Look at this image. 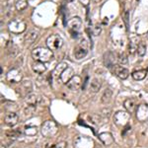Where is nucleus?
<instances>
[{
  "instance_id": "obj_18",
  "label": "nucleus",
  "mask_w": 148,
  "mask_h": 148,
  "mask_svg": "<svg viewBox=\"0 0 148 148\" xmlns=\"http://www.w3.org/2000/svg\"><path fill=\"white\" fill-rule=\"evenodd\" d=\"M25 102H26V104H27V105L37 107V105H39V104L42 103V98L39 97L38 95L31 93V94L27 95V97H26V99H25Z\"/></svg>"
},
{
  "instance_id": "obj_2",
  "label": "nucleus",
  "mask_w": 148,
  "mask_h": 148,
  "mask_svg": "<svg viewBox=\"0 0 148 148\" xmlns=\"http://www.w3.org/2000/svg\"><path fill=\"white\" fill-rule=\"evenodd\" d=\"M27 29V24L22 19H13L8 24L9 32L14 35H20L24 33Z\"/></svg>"
},
{
  "instance_id": "obj_32",
  "label": "nucleus",
  "mask_w": 148,
  "mask_h": 148,
  "mask_svg": "<svg viewBox=\"0 0 148 148\" xmlns=\"http://www.w3.org/2000/svg\"><path fill=\"white\" fill-rule=\"evenodd\" d=\"M46 148H65V142H60V143H58V144L47 145Z\"/></svg>"
},
{
  "instance_id": "obj_6",
  "label": "nucleus",
  "mask_w": 148,
  "mask_h": 148,
  "mask_svg": "<svg viewBox=\"0 0 148 148\" xmlns=\"http://www.w3.org/2000/svg\"><path fill=\"white\" fill-rule=\"evenodd\" d=\"M47 49L51 51H57L63 46V40L59 35H51L47 39Z\"/></svg>"
},
{
  "instance_id": "obj_5",
  "label": "nucleus",
  "mask_w": 148,
  "mask_h": 148,
  "mask_svg": "<svg viewBox=\"0 0 148 148\" xmlns=\"http://www.w3.org/2000/svg\"><path fill=\"white\" fill-rule=\"evenodd\" d=\"M130 119V113H127V112L120 111V112H118V113L114 114V123H116V125L119 126V127L125 128V126L128 125Z\"/></svg>"
},
{
  "instance_id": "obj_21",
  "label": "nucleus",
  "mask_w": 148,
  "mask_h": 148,
  "mask_svg": "<svg viewBox=\"0 0 148 148\" xmlns=\"http://www.w3.org/2000/svg\"><path fill=\"white\" fill-rule=\"evenodd\" d=\"M148 74V70L147 69H140V70H136L134 72H132L131 76L134 80L136 81H141L144 79L145 77L147 76Z\"/></svg>"
},
{
  "instance_id": "obj_12",
  "label": "nucleus",
  "mask_w": 148,
  "mask_h": 148,
  "mask_svg": "<svg viewBox=\"0 0 148 148\" xmlns=\"http://www.w3.org/2000/svg\"><path fill=\"white\" fill-rule=\"evenodd\" d=\"M18 121H19L18 114L16 113H13V112L7 113L6 116H4V123H5L8 126H10V127H13V126H15L17 125Z\"/></svg>"
},
{
  "instance_id": "obj_22",
  "label": "nucleus",
  "mask_w": 148,
  "mask_h": 148,
  "mask_svg": "<svg viewBox=\"0 0 148 148\" xmlns=\"http://www.w3.org/2000/svg\"><path fill=\"white\" fill-rule=\"evenodd\" d=\"M32 68L34 70V72L38 74H42L47 70L46 65L44 64V62H40V61H36L32 64Z\"/></svg>"
},
{
  "instance_id": "obj_8",
  "label": "nucleus",
  "mask_w": 148,
  "mask_h": 148,
  "mask_svg": "<svg viewBox=\"0 0 148 148\" xmlns=\"http://www.w3.org/2000/svg\"><path fill=\"white\" fill-rule=\"evenodd\" d=\"M88 53V42L86 40H82L79 44L74 47V57L76 59H82Z\"/></svg>"
},
{
  "instance_id": "obj_16",
  "label": "nucleus",
  "mask_w": 148,
  "mask_h": 148,
  "mask_svg": "<svg viewBox=\"0 0 148 148\" xmlns=\"http://www.w3.org/2000/svg\"><path fill=\"white\" fill-rule=\"evenodd\" d=\"M114 73L121 80H125L130 76V71H128V69H126L125 67H123V66L116 65L114 68Z\"/></svg>"
},
{
  "instance_id": "obj_13",
  "label": "nucleus",
  "mask_w": 148,
  "mask_h": 148,
  "mask_svg": "<svg viewBox=\"0 0 148 148\" xmlns=\"http://www.w3.org/2000/svg\"><path fill=\"white\" fill-rule=\"evenodd\" d=\"M81 84H82V79L79 75H74L70 80L68 81L67 85L68 89L72 90V91H76L81 87Z\"/></svg>"
},
{
  "instance_id": "obj_15",
  "label": "nucleus",
  "mask_w": 148,
  "mask_h": 148,
  "mask_svg": "<svg viewBox=\"0 0 148 148\" xmlns=\"http://www.w3.org/2000/svg\"><path fill=\"white\" fill-rule=\"evenodd\" d=\"M99 139L105 146H110L114 142V138L111 132H102L99 134Z\"/></svg>"
},
{
  "instance_id": "obj_26",
  "label": "nucleus",
  "mask_w": 148,
  "mask_h": 148,
  "mask_svg": "<svg viewBox=\"0 0 148 148\" xmlns=\"http://www.w3.org/2000/svg\"><path fill=\"white\" fill-rule=\"evenodd\" d=\"M15 7L18 11H23L28 7V1L27 0H18L15 4Z\"/></svg>"
},
{
  "instance_id": "obj_17",
  "label": "nucleus",
  "mask_w": 148,
  "mask_h": 148,
  "mask_svg": "<svg viewBox=\"0 0 148 148\" xmlns=\"http://www.w3.org/2000/svg\"><path fill=\"white\" fill-rule=\"evenodd\" d=\"M40 35V30L39 29H32L28 32V34L25 36V42L27 44H33V42H36V40L39 38Z\"/></svg>"
},
{
  "instance_id": "obj_29",
  "label": "nucleus",
  "mask_w": 148,
  "mask_h": 148,
  "mask_svg": "<svg viewBox=\"0 0 148 148\" xmlns=\"http://www.w3.org/2000/svg\"><path fill=\"white\" fill-rule=\"evenodd\" d=\"M119 62L121 64H123V65H125V64H127L128 62V58H127V56L125 53V52H123V53L120 54V56H119Z\"/></svg>"
},
{
  "instance_id": "obj_34",
  "label": "nucleus",
  "mask_w": 148,
  "mask_h": 148,
  "mask_svg": "<svg viewBox=\"0 0 148 148\" xmlns=\"http://www.w3.org/2000/svg\"><path fill=\"white\" fill-rule=\"evenodd\" d=\"M101 33V27H100L99 25H96L95 26V31H94V34L95 36H98Z\"/></svg>"
},
{
  "instance_id": "obj_33",
  "label": "nucleus",
  "mask_w": 148,
  "mask_h": 148,
  "mask_svg": "<svg viewBox=\"0 0 148 148\" xmlns=\"http://www.w3.org/2000/svg\"><path fill=\"white\" fill-rule=\"evenodd\" d=\"M17 52H18V49H17V47H11L10 49H9V51H8L9 56H15Z\"/></svg>"
},
{
  "instance_id": "obj_24",
  "label": "nucleus",
  "mask_w": 148,
  "mask_h": 148,
  "mask_svg": "<svg viewBox=\"0 0 148 148\" xmlns=\"http://www.w3.org/2000/svg\"><path fill=\"white\" fill-rule=\"evenodd\" d=\"M68 64L66 63V62H61V63H59L58 65L56 66V69H54V71H53V76H56V77H60V75H61V73L63 72L64 70H65L66 68L68 67Z\"/></svg>"
},
{
  "instance_id": "obj_31",
  "label": "nucleus",
  "mask_w": 148,
  "mask_h": 148,
  "mask_svg": "<svg viewBox=\"0 0 148 148\" xmlns=\"http://www.w3.org/2000/svg\"><path fill=\"white\" fill-rule=\"evenodd\" d=\"M123 18V21H125V23L126 29L128 30V26H130V12H128L127 10L125 12Z\"/></svg>"
},
{
  "instance_id": "obj_3",
  "label": "nucleus",
  "mask_w": 148,
  "mask_h": 148,
  "mask_svg": "<svg viewBox=\"0 0 148 148\" xmlns=\"http://www.w3.org/2000/svg\"><path fill=\"white\" fill-rule=\"evenodd\" d=\"M58 131V126L53 121H47L42 125V134L45 137H53Z\"/></svg>"
},
{
  "instance_id": "obj_4",
  "label": "nucleus",
  "mask_w": 148,
  "mask_h": 148,
  "mask_svg": "<svg viewBox=\"0 0 148 148\" xmlns=\"http://www.w3.org/2000/svg\"><path fill=\"white\" fill-rule=\"evenodd\" d=\"M67 28L73 38H77L82 29V20L79 17H73L68 21Z\"/></svg>"
},
{
  "instance_id": "obj_37",
  "label": "nucleus",
  "mask_w": 148,
  "mask_h": 148,
  "mask_svg": "<svg viewBox=\"0 0 148 148\" xmlns=\"http://www.w3.org/2000/svg\"><path fill=\"white\" fill-rule=\"evenodd\" d=\"M95 1H96V2H98V1H100V0H95Z\"/></svg>"
},
{
  "instance_id": "obj_36",
  "label": "nucleus",
  "mask_w": 148,
  "mask_h": 148,
  "mask_svg": "<svg viewBox=\"0 0 148 148\" xmlns=\"http://www.w3.org/2000/svg\"><path fill=\"white\" fill-rule=\"evenodd\" d=\"M0 148H6V147H5V145L2 144V143H1V144H0Z\"/></svg>"
},
{
  "instance_id": "obj_14",
  "label": "nucleus",
  "mask_w": 148,
  "mask_h": 148,
  "mask_svg": "<svg viewBox=\"0 0 148 148\" xmlns=\"http://www.w3.org/2000/svg\"><path fill=\"white\" fill-rule=\"evenodd\" d=\"M123 107H125V109L126 110V112L131 114L135 113L138 106L136 104V100L133 99V98H128V99H126L125 101L123 102Z\"/></svg>"
},
{
  "instance_id": "obj_23",
  "label": "nucleus",
  "mask_w": 148,
  "mask_h": 148,
  "mask_svg": "<svg viewBox=\"0 0 148 148\" xmlns=\"http://www.w3.org/2000/svg\"><path fill=\"white\" fill-rule=\"evenodd\" d=\"M112 97H113V91L110 88H106L101 96V102L103 104H108L111 101Z\"/></svg>"
},
{
  "instance_id": "obj_10",
  "label": "nucleus",
  "mask_w": 148,
  "mask_h": 148,
  "mask_svg": "<svg viewBox=\"0 0 148 148\" xmlns=\"http://www.w3.org/2000/svg\"><path fill=\"white\" fill-rule=\"evenodd\" d=\"M135 116L138 121L145 123L148 121V105L141 104L137 107L136 111H135Z\"/></svg>"
},
{
  "instance_id": "obj_28",
  "label": "nucleus",
  "mask_w": 148,
  "mask_h": 148,
  "mask_svg": "<svg viewBox=\"0 0 148 148\" xmlns=\"http://www.w3.org/2000/svg\"><path fill=\"white\" fill-rule=\"evenodd\" d=\"M37 132H38V130L35 126H27L25 130V133L28 136H34V135L37 134Z\"/></svg>"
},
{
  "instance_id": "obj_20",
  "label": "nucleus",
  "mask_w": 148,
  "mask_h": 148,
  "mask_svg": "<svg viewBox=\"0 0 148 148\" xmlns=\"http://www.w3.org/2000/svg\"><path fill=\"white\" fill-rule=\"evenodd\" d=\"M102 87V82L99 78H93V79L90 81L89 84V89L92 93H97L100 91Z\"/></svg>"
},
{
  "instance_id": "obj_38",
  "label": "nucleus",
  "mask_w": 148,
  "mask_h": 148,
  "mask_svg": "<svg viewBox=\"0 0 148 148\" xmlns=\"http://www.w3.org/2000/svg\"><path fill=\"white\" fill-rule=\"evenodd\" d=\"M147 70H148V69H147Z\"/></svg>"
},
{
  "instance_id": "obj_7",
  "label": "nucleus",
  "mask_w": 148,
  "mask_h": 148,
  "mask_svg": "<svg viewBox=\"0 0 148 148\" xmlns=\"http://www.w3.org/2000/svg\"><path fill=\"white\" fill-rule=\"evenodd\" d=\"M74 148H94V141L88 136H76L73 141Z\"/></svg>"
},
{
  "instance_id": "obj_25",
  "label": "nucleus",
  "mask_w": 148,
  "mask_h": 148,
  "mask_svg": "<svg viewBox=\"0 0 148 148\" xmlns=\"http://www.w3.org/2000/svg\"><path fill=\"white\" fill-rule=\"evenodd\" d=\"M19 134H20L19 130H8L5 131V135L9 139H12V140H15L16 138L19 136Z\"/></svg>"
},
{
  "instance_id": "obj_30",
  "label": "nucleus",
  "mask_w": 148,
  "mask_h": 148,
  "mask_svg": "<svg viewBox=\"0 0 148 148\" xmlns=\"http://www.w3.org/2000/svg\"><path fill=\"white\" fill-rule=\"evenodd\" d=\"M25 114H34L35 111H36V106H30V105H27L25 108Z\"/></svg>"
},
{
  "instance_id": "obj_1",
  "label": "nucleus",
  "mask_w": 148,
  "mask_h": 148,
  "mask_svg": "<svg viewBox=\"0 0 148 148\" xmlns=\"http://www.w3.org/2000/svg\"><path fill=\"white\" fill-rule=\"evenodd\" d=\"M32 56L36 61H40V62H47L53 57L52 51L46 47H36L32 51Z\"/></svg>"
},
{
  "instance_id": "obj_35",
  "label": "nucleus",
  "mask_w": 148,
  "mask_h": 148,
  "mask_svg": "<svg viewBox=\"0 0 148 148\" xmlns=\"http://www.w3.org/2000/svg\"><path fill=\"white\" fill-rule=\"evenodd\" d=\"M79 1H80V3L84 6H88L90 3V0H79Z\"/></svg>"
},
{
  "instance_id": "obj_19",
  "label": "nucleus",
  "mask_w": 148,
  "mask_h": 148,
  "mask_svg": "<svg viewBox=\"0 0 148 148\" xmlns=\"http://www.w3.org/2000/svg\"><path fill=\"white\" fill-rule=\"evenodd\" d=\"M73 76H74L73 68L70 67V66H68V67L66 68L62 73H61V75H60V77H59V78H60L61 82L64 83V84H67L68 81L70 80Z\"/></svg>"
},
{
  "instance_id": "obj_27",
  "label": "nucleus",
  "mask_w": 148,
  "mask_h": 148,
  "mask_svg": "<svg viewBox=\"0 0 148 148\" xmlns=\"http://www.w3.org/2000/svg\"><path fill=\"white\" fill-rule=\"evenodd\" d=\"M146 49H147L146 45H145L144 42H140V44L137 46V49H136L137 54L139 56H141V57L144 56L145 53H146Z\"/></svg>"
},
{
  "instance_id": "obj_9",
  "label": "nucleus",
  "mask_w": 148,
  "mask_h": 148,
  "mask_svg": "<svg viewBox=\"0 0 148 148\" xmlns=\"http://www.w3.org/2000/svg\"><path fill=\"white\" fill-rule=\"evenodd\" d=\"M6 78L8 82L13 83V84L20 83L23 79V73L20 69L13 68V69H11V70H9V72L7 73Z\"/></svg>"
},
{
  "instance_id": "obj_11",
  "label": "nucleus",
  "mask_w": 148,
  "mask_h": 148,
  "mask_svg": "<svg viewBox=\"0 0 148 148\" xmlns=\"http://www.w3.org/2000/svg\"><path fill=\"white\" fill-rule=\"evenodd\" d=\"M116 53H114L113 51H108L105 53L104 63L108 68L114 67V66H116Z\"/></svg>"
}]
</instances>
